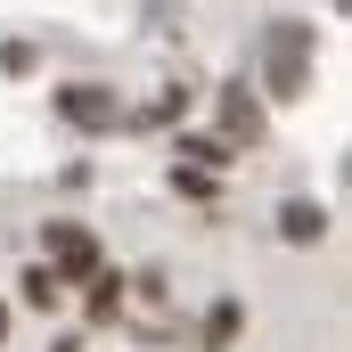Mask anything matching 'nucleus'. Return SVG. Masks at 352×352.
I'll use <instances>...</instances> for the list:
<instances>
[{"label": "nucleus", "instance_id": "obj_10", "mask_svg": "<svg viewBox=\"0 0 352 352\" xmlns=\"http://www.w3.org/2000/svg\"><path fill=\"white\" fill-rule=\"evenodd\" d=\"M173 188H180V197H197V205H205V197L221 188V173H197V164H173Z\"/></svg>", "mask_w": 352, "mask_h": 352}, {"label": "nucleus", "instance_id": "obj_8", "mask_svg": "<svg viewBox=\"0 0 352 352\" xmlns=\"http://www.w3.org/2000/svg\"><path fill=\"white\" fill-rule=\"evenodd\" d=\"M82 287H90V295H82V320H90V328H107V320L123 311V278H115V270L98 263V270L82 278Z\"/></svg>", "mask_w": 352, "mask_h": 352}, {"label": "nucleus", "instance_id": "obj_5", "mask_svg": "<svg viewBox=\"0 0 352 352\" xmlns=\"http://www.w3.org/2000/svg\"><path fill=\"white\" fill-rule=\"evenodd\" d=\"M238 336H246V303H238V295H221V303L197 320V344H205V352H230Z\"/></svg>", "mask_w": 352, "mask_h": 352}, {"label": "nucleus", "instance_id": "obj_6", "mask_svg": "<svg viewBox=\"0 0 352 352\" xmlns=\"http://www.w3.org/2000/svg\"><path fill=\"white\" fill-rule=\"evenodd\" d=\"M278 238H287V246H320V238H328V213H320L311 197H287V205H278Z\"/></svg>", "mask_w": 352, "mask_h": 352}, {"label": "nucleus", "instance_id": "obj_7", "mask_svg": "<svg viewBox=\"0 0 352 352\" xmlns=\"http://www.w3.org/2000/svg\"><path fill=\"white\" fill-rule=\"evenodd\" d=\"M173 164H197V173H230V164H238V148H230V140H205V131H180V140H173Z\"/></svg>", "mask_w": 352, "mask_h": 352}, {"label": "nucleus", "instance_id": "obj_12", "mask_svg": "<svg viewBox=\"0 0 352 352\" xmlns=\"http://www.w3.org/2000/svg\"><path fill=\"white\" fill-rule=\"evenodd\" d=\"M8 320H16V311H8V303H0V336H8Z\"/></svg>", "mask_w": 352, "mask_h": 352}, {"label": "nucleus", "instance_id": "obj_1", "mask_svg": "<svg viewBox=\"0 0 352 352\" xmlns=\"http://www.w3.org/2000/svg\"><path fill=\"white\" fill-rule=\"evenodd\" d=\"M311 58H320L311 25H270L263 33V90L270 98H303L311 90Z\"/></svg>", "mask_w": 352, "mask_h": 352}, {"label": "nucleus", "instance_id": "obj_11", "mask_svg": "<svg viewBox=\"0 0 352 352\" xmlns=\"http://www.w3.org/2000/svg\"><path fill=\"white\" fill-rule=\"evenodd\" d=\"M50 352H82V336H58V344H50Z\"/></svg>", "mask_w": 352, "mask_h": 352}, {"label": "nucleus", "instance_id": "obj_9", "mask_svg": "<svg viewBox=\"0 0 352 352\" xmlns=\"http://www.w3.org/2000/svg\"><path fill=\"white\" fill-rule=\"evenodd\" d=\"M16 295H25L33 311H58V303H66V287L50 278V263H33V270H25V278H16Z\"/></svg>", "mask_w": 352, "mask_h": 352}, {"label": "nucleus", "instance_id": "obj_3", "mask_svg": "<svg viewBox=\"0 0 352 352\" xmlns=\"http://www.w3.org/2000/svg\"><path fill=\"white\" fill-rule=\"evenodd\" d=\"M50 107H58L74 131H115V123H123L115 90H98V82H66V90H50Z\"/></svg>", "mask_w": 352, "mask_h": 352}, {"label": "nucleus", "instance_id": "obj_2", "mask_svg": "<svg viewBox=\"0 0 352 352\" xmlns=\"http://www.w3.org/2000/svg\"><path fill=\"white\" fill-rule=\"evenodd\" d=\"M41 246H50V278H58V287H82L90 270H98V238H90L82 221H50Z\"/></svg>", "mask_w": 352, "mask_h": 352}, {"label": "nucleus", "instance_id": "obj_4", "mask_svg": "<svg viewBox=\"0 0 352 352\" xmlns=\"http://www.w3.org/2000/svg\"><path fill=\"white\" fill-rule=\"evenodd\" d=\"M221 131H230V140H246V148L263 140V98H254L246 82H230V90H221Z\"/></svg>", "mask_w": 352, "mask_h": 352}]
</instances>
